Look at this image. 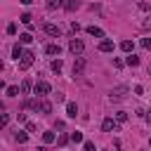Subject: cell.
I'll list each match as a JSON object with an SVG mask.
<instances>
[{"mask_svg": "<svg viewBox=\"0 0 151 151\" xmlns=\"http://www.w3.org/2000/svg\"><path fill=\"white\" fill-rule=\"evenodd\" d=\"M33 59H35V54H33L31 50H24V52H21V57H19V68H21V71H26V68L33 64Z\"/></svg>", "mask_w": 151, "mask_h": 151, "instance_id": "6da1fadb", "label": "cell"}, {"mask_svg": "<svg viewBox=\"0 0 151 151\" xmlns=\"http://www.w3.org/2000/svg\"><path fill=\"white\" fill-rule=\"evenodd\" d=\"M33 92H35L38 97H45V94H50V92H52V85H50L47 80H38V83L33 85Z\"/></svg>", "mask_w": 151, "mask_h": 151, "instance_id": "7a4b0ae2", "label": "cell"}, {"mask_svg": "<svg viewBox=\"0 0 151 151\" xmlns=\"http://www.w3.org/2000/svg\"><path fill=\"white\" fill-rule=\"evenodd\" d=\"M83 50H85V42L80 38H71L68 40V52L71 54H83Z\"/></svg>", "mask_w": 151, "mask_h": 151, "instance_id": "3957f363", "label": "cell"}, {"mask_svg": "<svg viewBox=\"0 0 151 151\" xmlns=\"http://www.w3.org/2000/svg\"><path fill=\"white\" fill-rule=\"evenodd\" d=\"M127 92H130V87H127V85H118V87H113V90H111V99H113V101H120V99H125V97H127Z\"/></svg>", "mask_w": 151, "mask_h": 151, "instance_id": "277c9868", "label": "cell"}, {"mask_svg": "<svg viewBox=\"0 0 151 151\" xmlns=\"http://www.w3.org/2000/svg\"><path fill=\"white\" fill-rule=\"evenodd\" d=\"M101 130L104 132H118L120 130V123H116V118H104L101 120Z\"/></svg>", "mask_w": 151, "mask_h": 151, "instance_id": "5b68a950", "label": "cell"}, {"mask_svg": "<svg viewBox=\"0 0 151 151\" xmlns=\"http://www.w3.org/2000/svg\"><path fill=\"white\" fill-rule=\"evenodd\" d=\"M83 68H85V59H83L80 54H76V61H73V76H80Z\"/></svg>", "mask_w": 151, "mask_h": 151, "instance_id": "8992f818", "label": "cell"}, {"mask_svg": "<svg viewBox=\"0 0 151 151\" xmlns=\"http://www.w3.org/2000/svg\"><path fill=\"white\" fill-rule=\"evenodd\" d=\"M42 28H45V33H47V35H52V38H59V35H61V28H59V26H54V24H45Z\"/></svg>", "mask_w": 151, "mask_h": 151, "instance_id": "52a82bcc", "label": "cell"}, {"mask_svg": "<svg viewBox=\"0 0 151 151\" xmlns=\"http://www.w3.org/2000/svg\"><path fill=\"white\" fill-rule=\"evenodd\" d=\"M45 52H47L50 57H59V54H61V47H59L57 42H50V45L45 47Z\"/></svg>", "mask_w": 151, "mask_h": 151, "instance_id": "ba28073f", "label": "cell"}, {"mask_svg": "<svg viewBox=\"0 0 151 151\" xmlns=\"http://www.w3.org/2000/svg\"><path fill=\"white\" fill-rule=\"evenodd\" d=\"M113 47H116L113 40H106V38H104V40L99 42V52H113Z\"/></svg>", "mask_w": 151, "mask_h": 151, "instance_id": "9c48e42d", "label": "cell"}, {"mask_svg": "<svg viewBox=\"0 0 151 151\" xmlns=\"http://www.w3.org/2000/svg\"><path fill=\"white\" fill-rule=\"evenodd\" d=\"M38 111L47 116V113H52V104H50L47 99H42V97H40V106H38Z\"/></svg>", "mask_w": 151, "mask_h": 151, "instance_id": "30bf717a", "label": "cell"}, {"mask_svg": "<svg viewBox=\"0 0 151 151\" xmlns=\"http://www.w3.org/2000/svg\"><path fill=\"white\" fill-rule=\"evenodd\" d=\"M66 116H68V118H76V116H78V104H76V101H68V104H66Z\"/></svg>", "mask_w": 151, "mask_h": 151, "instance_id": "8fae6325", "label": "cell"}, {"mask_svg": "<svg viewBox=\"0 0 151 151\" xmlns=\"http://www.w3.org/2000/svg\"><path fill=\"white\" fill-rule=\"evenodd\" d=\"M87 33L94 35V38H104V31H101L99 26H87Z\"/></svg>", "mask_w": 151, "mask_h": 151, "instance_id": "7c38bea8", "label": "cell"}, {"mask_svg": "<svg viewBox=\"0 0 151 151\" xmlns=\"http://www.w3.org/2000/svg\"><path fill=\"white\" fill-rule=\"evenodd\" d=\"M125 64H127V66H139V57H137V54H132V52H127Z\"/></svg>", "mask_w": 151, "mask_h": 151, "instance_id": "4fadbf2b", "label": "cell"}, {"mask_svg": "<svg viewBox=\"0 0 151 151\" xmlns=\"http://www.w3.org/2000/svg\"><path fill=\"white\" fill-rule=\"evenodd\" d=\"M78 7H80L78 0H66V2H64V9H68V12H76Z\"/></svg>", "mask_w": 151, "mask_h": 151, "instance_id": "5bb4252c", "label": "cell"}, {"mask_svg": "<svg viewBox=\"0 0 151 151\" xmlns=\"http://www.w3.org/2000/svg\"><path fill=\"white\" fill-rule=\"evenodd\" d=\"M64 2L66 0H47V9H59V7H64Z\"/></svg>", "mask_w": 151, "mask_h": 151, "instance_id": "9a60e30c", "label": "cell"}, {"mask_svg": "<svg viewBox=\"0 0 151 151\" xmlns=\"http://www.w3.org/2000/svg\"><path fill=\"white\" fill-rule=\"evenodd\" d=\"M120 50H123V52H132V50H134V42H132V40H123V42H120Z\"/></svg>", "mask_w": 151, "mask_h": 151, "instance_id": "2e32d148", "label": "cell"}, {"mask_svg": "<svg viewBox=\"0 0 151 151\" xmlns=\"http://www.w3.org/2000/svg\"><path fill=\"white\" fill-rule=\"evenodd\" d=\"M21 52H24V47H21V45H19V42H17V45H14V47H12V57H14V59H17V61H19V57H21Z\"/></svg>", "mask_w": 151, "mask_h": 151, "instance_id": "e0dca14e", "label": "cell"}, {"mask_svg": "<svg viewBox=\"0 0 151 151\" xmlns=\"http://www.w3.org/2000/svg\"><path fill=\"white\" fill-rule=\"evenodd\" d=\"M31 87H33V85H31V80H24V83H21V87H19V92H21V94H28V92H31Z\"/></svg>", "mask_w": 151, "mask_h": 151, "instance_id": "ac0fdd59", "label": "cell"}, {"mask_svg": "<svg viewBox=\"0 0 151 151\" xmlns=\"http://www.w3.org/2000/svg\"><path fill=\"white\" fill-rule=\"evenodd\" d=\"M54 139H57V137H54V132H50V130H47V132H42V142H45V144H52Z\"/></svg>", "mask_w": 151, "mask_h": 151, "instance_id": "d6986e66", "label": "cell"}, {"mask_svg": "<svg viewBox=\"0 0 151 151\" xmlns=\"http://www.w3.org/2000/svg\"><path fill=\"white\" fill-rule=\"evenodd\" d=\"M19 40H21V45H28V42L33 40V35H31V33H21V35H19Z\"/></svg>", "mask_w": 151, "mask_h": 151, "instance_id": "ffe728a7", "label": "cell"}, {"mask_svg": "<svg viewBox=\"0 0 151 151\" xmlns=\"http://www.w3.org/2000/svg\"><path fill=\"white\" fill-rule=\"evenodd\" d=\"M61 66H64V61H61V59H54V61H52V71H54V73H59V71H61Z\"/></svg>", "mask_w": 151, "mask_h": 151, "instance_id": "44dd1931", "label": "cell"}, {"mask_svg": "<svg viewBox=\"0 0 151 151\" xmlns=\"http://www.w3.org/2000/svg\"><path fill=\"white\" fill-rule=\"evenodd\" d=\"M73 144H78V142H83V132H71V137H68Z\"/></svg>", "mask_w": 151, "mask_h": 151, "instance_id": "7402d4cb", "label": "cell"}, {"mask_svg": "<svg viewBox=\"0 0 151 151\" xmlns=\"http://www.w3.org/2000/svg\"><path fill=\"white\" fill-rule=\"evenodd\" d=\"M7 123H9V116L0 111V130H2V127H7Z\"/></svg>", "mask_w": 151, "mask_h": 151, "instance_id": "603a6c76", "label": "cell"}, {"mask_svg": "<svg viewBox=\"0 0 151 151\" xmlns=\"http://www.w3.org/2000/svg\"><path fill=\"white\" fill-rule=\"evenodd\" d=\"M125 120H127V113L125 111H118L116 113V123H125Z\"/></svg>", "mask_w": 151, "mask_h": 151, "instance_id": "cb8c5ba5", "label": "cell"}, {"mask_svg": "<svg viewBox=\"0 0 151 151\" xmlns=\"http://www.w3.org/2000/svg\"><path fill=\"white\" fill-rule=\"evenodd\" d=\"M14 139H17L19 144H24V142L28 139V134H26V132H17V134H14Z\"/></svg>", "mask_w": 151, "mask_h": 151, "instance_id": "d4e9b609", "label": "cell"}, {"mask_svg": "<svg viewBox=\"0 0 151 151\" xmlns=\"http://www.w3.org/2000/svg\"><path fill=\"white\" fill-rule=\"evenodd\" d=\"M57 144H59V146H66V144H68V134H59V137H57Z\"/></svg>", "mask_w": 151, "mask_h": 151, "instance_id": "484cf974", "label": "cell"}, {"mask_svg": "<svg viewBox=\"0 0 151 151\" xmlns=\"http://www.w3.org/2000/svg\"><path fill=\"white\" fill-rule=\"evenodd\" d=\"M19 19H21V24H26V26H28V24H31V19H33V17H31V14H28V12H24V14H21V17H19Z\"/></svg>", "mask_w": 151, "mask_h": 151, "instance_id": "4316f807", "label": "cell"}, {"mask_svg": "<svg viewBox=\"0 0 151 151\" xmlns=\"http://www.w3.org/2000/svg\"><path fill=\"white\" fill-rule=\"evenodd\" d=\"M7 94H9V97H17V94H19V87H17V85H9V87H7Z\"/></svg>", "mask_w": 151, "mask_h": 151, "instance_id": "83f0119b", "label": "cell"}, {"mask_svg": "<svg viewBox=\"0 0 151 151\" xmlns=\"http://www.w3.org/2000/svg\"><path fill=\"white\" fill-rule=\"evenodd\" d=\"M137 7H139V9H149V7H151V5H149V2H146V0H139V2H137Z\"/></svg>", "mask_w": 151, "mask_h": 151, "instance_id": "f1b7e54d", "label": "cell"}, {"mask_svg": "<svg viewBox=\"0 0 151 151\" xmlns=\"http://www.w3.org/2000/svg\"><path fill=\"white\" fill-rule=\"evenodd\" d=\"M83 146H85V151H94V142H83Z\"/></svg>", "mask_w": 151, "mask_h": 151, "instance_id": "f546056e", "label": "cell"}, {"mask_svg": "<svg viewBox=\"0 0 151 151\" xmlns=\"http://www.w3.org/2000/svg\"><path fill=\"white\" fill-rule=\"evenodd\" d=\"M142 47H144V50H151V38H144V40H142Z\"/></svg>", "mask_w": 151, "mask_h": 151, "instance_id": "4dcf8cb0", "label": "cell"}, {"mask_svg": "<svg viewBox=\"0 0 151 151\" xmlns=\"http://www.w3.org/2000/svg\"><path fill=\"white\" fill-rule=\"evenodd\" d=\"M142 28H144V31H151V19H144V21H142Z\"/></svg>", "mask_w": 151, "mask_h": 151, "instance_id": "1f68e13d", "label": "cell"}, {"mask_svg": "<svg viewBox=\"0 0 151 151\" xmlns=\"http://www.w3.org/2000/svg\"><path fill=\"white\" fill-rule=\"evenodd\" d=\"M7 33L14 35V33H17V24H9V26H7Z\"/></svg>", "mask_w": 151, "mask_h": 151, "instance_id": "d6a6232c", "label": "cell"}, {"mask_svg": "<svg viewBox=\"0 0 151 151\" xmlns=\"http://www.w3.org/2000/svg\"><path fill=\"white\" fill-rule=\"evenodd\" d=\"M113 66H116V68H123L125 61H123V59H113Z\"/></svg>", "mask_w": 151, "mask_h": 151, "instance_id": "836d02e7", "label": "cell"}, {"mask_svg": "<svg viewBox=\"0 0 151 151\" xmlns=\"http://www.w3.org/2000/svg\"><path fill=\"white\" fill-rule=\"evenodd\" d=\"M26 130H28V132H35L38 125H35V123H26Z\"/></svg>", "mask_w": 151, "mask_h": 151, "instance_id": "e575fe53", "label": "cell"}, {"mask_svg": "<svg viewBox=\"0 0 151 151\" xmlns=\"http://www.w3.org/2000/svg\"><path fill=\"white\" fill-rule=\"evenodd\" d=\"M71 31H73V33H78V31H80V24H76V21H73V24H71Z\"/></svg>", "mask_w": 151, "mask_h": 151, "instance_id": "d590c367", "label": "cell"}, {"mask_svg": "<svg viewBox=\"0 0 151 151\" xmlns=\"http://www.w3.org/2000/svg\"><path fill=\"white\" fill-rule=\"evenodd\" d=\"M134 94H144V87L142 85H134Z\"/></svg>", "mask_w": 151, "mask_h": 151, "instance_id": "8d00e7d4", "label": "cell"}, {"mask_svg": "<svg viewBox=\"0 0 151 151\" xmlns=\"http://www.w3.org/2000/svg\"><path fill=\"white\" fill-rule=\"evenodd\" d=\"M17 120L19 123H26V113H17Z\"/></svg>", "mask_w": 151, "mask_h": 151, "instance_id": "74e56055", "label": "cell"}, {"mask_svg": "<svg viewBox=\"0 0 151 151\" xmlns=\"http://www.w3.org/2000/svg\"><path fill=\"white\" fill-rule=\"evenodd\" d=\"M144 118H146V120L151 123V109H149V111H144Z\"/></svg>", "mask_w": 151, "mask_h": 151, "instance_id": "f35d334b", "label": "cell"}, {"mask_svg": "<svg viewBox=\"0 0 151 151\" xmlns=\"http://www.w3.org/2000/svg\"><path fill=\"white\" fill-rule=\"evenodd\" d=\"M19 2H21V5H31L33 0H19Z\"/></svg>", "mask_w": 151, "mask_h": 151, "instance_id": "ab89813d", "label": "cell"}, {"mask_svg": "<svg viewBox=\"0 0 151 151\" xmlns=\"http://www.w3.org/2000/svg\"><path fill=\"white\" fill-rule=\"evenodd\" d=\"M0 111H5V104H2V101H0Z\"/></svg>", "mask_w": 151, "mask_h": 151, "instance_id": "60d3db41", "label": "cell"}, {"mask_svg": "<svg viewBox=\"0 0 151 151\" xmlns=\"http://www.w3.org/2000/svg\"><path fill=\"white\" fill-rule=\"evenodd\" d=\"M2 66H5V64H2V59H0V71H2Z\"/></svg>", "mask_w": 151, "mask_h": 151, "instance_id": "b9f144b4", "label": "cell"}, {"mask_svg": "<svg viewBox=\"0 0 151 151\" xmlns=\"http://www.w3.org/2000/svg\"><path fill=\"white\" fill-rule=\"evenodd\" d=\"M149 76H151V64H149Z\"/></svg>", "mask_w": 151, "mask_h": 151, "instance_id": "7bdbcfd3", "label": "cell"}, {"mask_svg": "<svg viewBox=\"0 0 151 151\" xmlns=\"http://www.w3.org/2000/svg\"><path fill=\"white\" fill-rule=\"evenodd\" d=\"M149 146H151V139H149Z\"/></svg>", "mask_w": 151, "mask_h": 151, "instance_id": "ee69618b", "label": "cell"}]
</instances>
